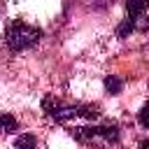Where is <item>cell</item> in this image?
<instances>
[{
  "instance_id": "1",
  "label": "cell",
  "mask_w": 149,
  "mask_h": 149,
  "mask_svg": "<svg viewBox=\"0 0 149 149\" xmlns=\"http://www.w3.org/2000/svg\"><path fill=\"white\" fill-rule=\"evenodd\" d=\"M149 30V0H128L126 19L119 26V35L126 37L128 33H144Z\"/></svg>"
},
{
  "instance_id": "2",
  "label": "cell",
  "mask_w": 149,
  "mask_h": 149,
  "mask_svg": "<svg viewBox=\"0 0 149 149\" xmlns=\"http://www.w3.org/2000/svg\"><path fill=\"white\" fill-rule=\"evenodd\" d=\"M40 37H42V30L35 28V26H30V23H26V21H14V23H9L7 35H5L7 47H9L12 51H26V49L35 47V44L40 42Z\"/></svg>"
},
{
  "instance_id": "3",
  "label": "cell",
  "mask_w": 149,
  "mask_h": 149,
  "mask_svg": "<svg viewBox=\"0 0 149 149\" xmlns=\"http://www.w3.org/2000/svg\"><path fill=\"white\" fill-rule=\"evenodd\" d=\"M44 109L56 121H70V119H77V116H98L95 107H88V105H65V102H61L56 98H44Z\"/></svg>"
},
{
  "instance_id": "4",
  "label": "cell",
  "mask_w": 149,
  "mask_h": 149,
  "mask_svg": "<svg viewBox=\"0 0 149 149\" xmlns=\"http://www.w3.org/2000/svg\"><path fill=\"white\" fill-rule=\"evenodd\" d=\"M72 135H74L79 142H91V144H95V142H107V144L119 142V130H116V126H91V128H74V130H72Z\"/></svg>"
},
{
  "instance_id": "5",
  "label": "cell",
  "mask_w": 149,
  "mask_h": 149,
  "mask_svg": "<svg viewBox=\"0 0 149 149\" xmlns=\"http://www.w3.org/2000/svg\"><path fill=\"white\" fill-rule=\"evenodd\" d=\"M0 130H5V133H14V130H19L16 119H14L12 114H2V116H0Z\"/></svg>"
},
{
  "instance_id": "6",
  "label": "cell",
  "mask_w": 149,
  "mask_h": 149,
  "mask_svg": "<svg viewBox=\"0 0 149 149\" xmlns=\"http://www.w3.org/2000/svg\"><path fill=\"white\" fill-rule=\"evenodd\" d=\"M105 86H107V88H109L112 93H119V88H121V81H119L116 77H109V79L105 81Z\"/></svg>"
},
{
  "instance_id": "7",
  "label": "cell",
  "mask_w": 149,
  "mask_h": 149,
  "mask_svg": "<svg viewBox=\"0 0 149 149\" xmlns=\"http://www.w3.org/2000/svg\"><path fill=\"white\" fill-rule=\"evenodd\" d=\"M140 123H142L144 128H149V100H147V105H144L142 112H140Z\"/></svg>"
},
{
  "instance_id": "8",
  "label": "cell",
  "mask_w": 149,
  "mask_h": 149,
  "mask_svg": "<svg viewBox=\"0 0 149 149\" xmlns=\"http://www.w3.org/2000/svg\"><path fill=\"white\" fill-rule=\"evenodd\" d=\"M35 144V137H19L16 140V147H33Z\"/></svg>"
},
{
  "instance_id": "9",
  "label": "cell",
  "mask_w": 149,
  "mask_h": 149,
  "mask_svg": "<svg viewBox=\"0 0 149 149\" xmlns=\"http://www.w3.org/2000/svg\"><path fill=\"white\" fill-rule=\"evenodd\" d=\"M142 147H149V140H144V142H142Z\"/></svg>"
}]
</instances>
